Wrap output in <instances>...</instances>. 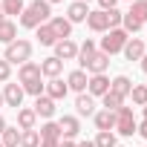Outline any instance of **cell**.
Masks as SVG:
<instances>
[{"instance_id": "1", "label": "cell", "mask_w": 147, "mask_h": 147, "mask_svg": "<svg viewBox=\"0 0 147 147\" xmlns=\"http://www.w3.org/2000/svg\"><path fill=\"white\" fill-rule=\"evenodd\" d=\"M49 18H52V6L46 0H32V3L23 6V12H20V26L23 29H38V26L49 23Z\"/></svg>"}, {"instance_id": "2", "label": "cell", "mask_w": 147, "mask_h": 147, "mask_svg": "<svg viewBox=\"0 0 147 147\" xmlns=\"http://www.w3.org/2000/svg\"><path fill=\"white\" fill-rule=\"evenodd\" d=\"M18 78H20L23 92H29V95H35V98H38V95H43V84H40V63H35V61L20 63Z\"/></svg>"}, {"instance_id": "3", "label": "cell", "mask_w": 147, "mask_h": 147, "mask_svg": "<svg viewBox=\"0 0 147 147\" xmlns=\"http://www.w3.org/2000/svg\"><path fill=\"white\" fill-rule=\"evenodd\" d=\"M29 58H32V43H29L26 38L12 40V43L6 46V52H3V61H9V63H26Z\"/></svg>"}, {"instance_id": "4", "label": "cell", "mask_w": 147, "mask_h": 147, "mask_svg": "<svg viewBox=\"0 0 147 147\" xmlns=\"http://www.w3.org/2000/svg\"><path fill=\"white\" fill-rule=\"evenodd\" d=\"M127 40H130V35H127L124 29H110V32L104 35V40H101V52H104V55H115V52L124 49Z\"/></svg>"}, {"instance_id": "5", "label": "cell", "mask_w": 147, "mask_h": 147, "mask_svg": "<svg viewBox=\"0 0 147 147\" xmlns=\"http://www.w3.org/2000/svg\"><path fill=\"white\" fill-rule=\"evenodd\" d=\"M136 127H138V124H136L133 110H130V107H118V110H115V127H113V130H118L121 136H133Z\"/></svg>"}, {"instance_id": "6", "label": "cell", "mask_w": 147, "mask_h": 147, "mask_svg": "<svg viewBox=\"0 0 147 147\" xmlns=\"http://www.w3.org/2000/svg\"><path fill=\"white\" fill-rule=\"evenodd\" d=\"M81 66H84V72H92V75H104V72H107V66H110V55H104V52L98 49V52H92V55H90Z\"/></svg>"}, {"instance_id": "7", "label": "cell", "mask_w": 147, "mask_h": 147, "mask_svg": "<svg viewBox=\"0 0 147 147\" xmlns=\"http://www.w3.org/2000/svg\"><path fill=\"white\" fill-rule=\"evenodd\" d=\"M23 87L20 84H6L3 87V104H9V107H15V110H20V104H23Z\"/></svg>"}, {"instance_id": "8", "label": "cell", "mask_w": 147, "mask_h": 147, "mask_svg": "<svg viewBox=\"0 0 147 147\" xmlns=\"http://www.w3.org/2000/svg\"><path fill=\"white\" fill-rule=\"evenodd\" d=\"M55 58L58 61H72V58H78V43L66 38V40H58L55 43Z\"/></svg>"}, {"instance_id": "9", "label": "cell", "mask_w": 147, "mask_h": 147, "mask_svg": "<svg viewBox=\"0 0 147 147\" xmlns=\"http://www.w3.org/2000/svg\"><path fill=\"white\" fill-rule=\"evenodd\" d=\"M87 26L92 29V32H110V15L107 12H90L87 15Z\"/></svg>"}, {"instance_id": "10", "label": "cell", "mask_w": 147, "mask_h": 147, "mask_svg": "<svg viewBox=\"0 0 147 147\" xmlns=\"http://www.w3.org/2000/svg\"><path fill=\"white\" fill-rule=\"evenodd\" d=\"M58 127H61V138H75V136L81 133V121H78L75 115H63V118L58 121Z\"/></svg>"}, {"instance_id": "11", "label": "cell", "mask_w": 147, "mask_h": 147, "mask_svg": "<svg viewBox=\"0 0 147 147\" xmlns=\"http://www.w3.org/2000/svg\"><path fill=\"white\" fill-rule=\"evenodd\" d=\"M87 81H90L87 72H84V69H75V72H69V75H66V90H72V92L81 95V92L87 90Z\"/></svg>"}, {"instance_id": "12", "label": "cell", "mask_w": 147, "mask_h": 147, "mask_svg": "<svg viewBox=\"0 0 147 147\" xmlns=\"http://www.w3.org/2000/svg\"><path fill=\"white\" fill-rule=\"evenodd\" d=\"M121 52H124L127 61H141V58H144V40H141V38H130Z\"/></svg>"}, {"instance_id": "13", "label": "cell", "mask_w": 147, "mask_h": 147, "mask_svg": "<svg viewBox=\"0 0 147 147\" xmlns=\"http://www.w3.org/2000/svg\"><path fill=\"white\" fill-rule=\"evenodd\" d=\"M66 84L61 81V78H49V84H43V95H49L52 101H61V98H66Z\"/></svg>"}, {"instance_id": "14", "label": "cell", "mask_w": 147, "mask_h": 147, "mask_svg": "<svg viewBox=\"0 0 147 147\" xmlns=\"http://www.w3.org/2000/svg\"><path fill=\"white\" fill-rule=\"evenodd\" d=\"M32 110H35V115H40V118H46V121H49V118L55 115V101H52L49 95H38Z\"/></svg>"}, {"instance_id": "15", "label": "cell", "mask_w": 147, "mask_h": 147, "mask_svg": "<svg viewBox=\"0 0 147 147\" xmlns=\"http://www.w3.org/2000/svg\"><path fill=\"white\" fill-rule=\"evenodd\" d=\"M61 72H63V61H58L55 55L40 61V75H46V78H61Z\"/></svg>"}, {"instance_id": "16", "label": "cell", "mask_w": 147, "mask_h": 147, "mask_svg": "<svg viewBox=\"0 0 147 147\" xmlns=\"http://www.w3.org/2000/svg\"><path fill=\"white\" fill-rule=\"evenodd\" d=\"M87 92L95 98V95H104V92H110V78L107 75H92L90 81H87Z\"/></svg>"}, {"instance_id": "17", "label": "cell", "mask_w": 147, "mask_h": 147, "mask_svg": "<svg viewBox=\"0 0 147 147\" xmlns=\"http://www.w3.org/2000/svg\"><path fill=\"white\" fill-rule=\"evenodd\" d=\"M87 15H90V9H87V3H81V0L69 3V9H66V20L69 23H84Z\"/></svg>"}, {"instance_id": "18", "label": "cell", "mask_w": 147, "mask_h": 147, "mask_svg": "<svg viewBox=\"0 0 147 147\" xmlns=\"http://www.w3.org/2000/svg\"><path fill=\"white\" fill-rule=\"evenodd\" d=\"M49 26H52V32H55L58 40H66V38L72 35V23H69L66 18H49Z\"/></svg>"}, {"instance_id": "19", "label": "cell", "mask_w": 147, "mask_h": 147, "mask_svg": "<svg viewBox=\"0 0 147 147\" xmlns=\"http://www.w3.org/2000/svg\"><path fill=\"white\" fill-rule=\"evenodd\" d=\"M130 90H133V81H130L127 75H115V78L110 81V92H115V95H121V98H127Z\"/></svg>"}, {"instance_id": "20", "label": "cell", "mask_w": 147, "mask_h": 147, "mask_svg": "<svg viewBox=\"0 0 147 147\" xmlns=\"http://www.w3.org/2000/svg\"><path fill=\"white\" fill-rule=\"evenodd\" d=\"M75 110H78V115H95V98L90 92H81L75 98Z\"/></svg>"}, {"instance_id": "21", "label": "cell", "mask_w": 147, "mask_h": 147, "mask_svg": "<svg viewBox=\"0 0 147 147\" xmlns=\"http://www.w3.org/2000/svg\"><path fill=\"white\" fill-rule=\"evenodd\" d=\"M92 121H95L98 133H107V130H113V127H115V113L101 110V113H95V115H92Z\"/></svg>"}, {"instance_id": "22", "label": "cell", "mask_w": 147, "mask_h": 147, "mask_svg": "<svg viewBox=\"0 0 147 147\" xmlns=\"http://www.w3.org/2000/svg\"><path fill=\"white\" fill-rule=\"evenodd\" d=\"M12 40H18V23L6 18V20H0V43L9 46Z\"/></svg>"}, {"instance_id": "23", "label": "cell", "mask_w": 147, "mask_h": 147, "mask_svg": "<svg viewBox=\"0 0 147 147\" xmlns=\"http://www.w3.org/2000/svg\"><path fill=\"white\" fill-rule=\"evenodd\" d=\"M38 136H40V141H61V127H58V121H46V124H40Z\"/></svg>"}, {"instance_id": "24", "label": "cell", "mask_w": 147, "mask_h": 147, "mask_svg": "<svg viewBox=\"0 0 147 147\" xmlns=\"http://www.w3.org/2000/svg\"><path fill=\"white\" fill-rule=\"evenodd\" d=\"M35 121H38L35 110H29V107H20L18 110V127L20 130H35Z\"/></svg>"}, {"instance_id": "25", "label": "cell", "mask_w": 147, "mask_h": 147, "mask_svg": "<svg viewBox=\"0 0 147 147\" xmlns=\"http://www.w3.org/2000/svg\"><path fill=\"white\" fill-rule=\"evenodd\" d=\"M0 144H3V147H20V130L6 124V130L0 133Z\"/></svg>"}, {"instance_id": "26", "label": "cell", "mask_w": 147, "mask_h": 147, "mask_svg": "<svg viewBox=\"0 0 147 147\" xmlns=\"http://www.w3.org/2000/svg\"><path fill=\"white\" fill-rule=\"evenodd\" d=\"M38 40H40L43 46H55V43H58V38H55V32H52V26H49V23L38 26Z\"/></svg>"}, {"instance_id": "27", "label": "cell", "mask_w": 147, "mask_h": 147, "mask_svg": "<svg viewBox=\"0 0 147 147\" xmlns=\"http://www.w3.org/2000/svg\"><path fill=\"white\" fill-rule=\"evenodd\" d=\"M130 18H136L138 23H147V6H144V0H136V3H130Z\"/></svg>"}, {"instance_id": "28", "label": "cell", "mask_w": 147, "mask_h": 147, "mask_svg": "<svg viewBox=\"0 0 147 147\" xmlns=\"http://www.w3.org/2000/svg\"><path fill=\"white\" fill-rule=\"evenodd\" d=\"M101 101H104V110H110V113H115L118 107H124V98H121V95H115V92H104V95H101Z\"/></svg>"}, {"instance_id": "29", "label": "cell", "mask_w": 147, "mask_h": 147, "mask_svg": "<svg viewBox=\"0 0 147 147\" xmlns=\"http://www.w3.org/2000/svg\"><path fill=\"white\" fill-rule=\"evenodd\" d=\"M130 95H133V104L136 107H147V87L144 84H133Z\"/></svg>"}, {"instance_id": "30", "label": "cell", "mask_w": 147, "mask_h": 147, "mask_svg": "<svg viewBox=\"0 0 147 147\" xmlns=\"http://www.w3.org/2000/svg\"><path fill=\"white\" fill-rule=\"evenodd\" d=\"M20 147H40L38 130H20Z\"/></svg>"}, {"instance_id": "31", "label": "cell", "mask_w": 147, "mask_h": 147, "mask_svg": "<svg viewBox=\"0 0 147 147\" xmlns=\"http://www.w3.org/2000/svg\"><path fill=\"white\" fill-rule=\"evenodd\" d=\"M92 52H98V46H95V40H90V38H87V40L78 46V63H84V61H87Z\"/></svg>"}, {"instance_id": "32", "label": "cell", "mask_w": 147, "mask_h": 147, "mask_svg": "<svg viewBox=\"0 0 147 147\" xmlns=\"http://www.w3.org/2000/svg\"><path fill=\"white\" fill-rule=\"evenodd\" d=\"M115 144H118V141H115V133H113V130L95 136V147H115Z\"/></svg>"}, {"instance_id": "33", "label": "cell", "mask_w": 147, "mask_h": 147, "mask_svg": "<svg viewBox=\"0 0 147 147\" xmlns=\"http://www.w3.org/2000/svg\"><path fill=\"white\" fill-rule=\"evenodd\" d=\"M3 15H20L23 12V0H3Z\"/></svg>"}, {"instance_id": "34", "label": "cell", "mask_w": 147, "mask_h": 147, "mask_svg": "<svg viewBox=\"0 0 147 147\" xmlns=\"http://www.w3.org/2000/svg\"><path fill=\"white\" fill-rule=\"evenodd\" d=\"M107 15H110V29H121V18H124V15H121L118 9H110Z\"/></svg>"}, {"instance_id": "35", "label": "cell", "mask_w": 147, "mask_h": 147, "mask_svg": "<svg viewBox=\"0 0 147 147\" xmlns=\"http://www.w3.org/2000/svg\"><path fill=\"white\" fill-rule=\"evenodd\" d=\"M9 75H12V63L9 61H0V84H6Z\"/></svg>"}, {"instance_id": "36", "label": "cell", "mask_w": 147, "mask_h": 147, "mask_svg": "<svg viewBox=\"0 0 147 147\" xmlns=\"http://www.w3.org/2000/svg\"><path fill=\"white\" fill-rule=\"evenodd\" d=\"M115 3H118V0H98L101 12H110V9H115Z\"/></svg>"}, {"instance_id": "37", "label": "cell", "mask_w": 147, "mask_h": 147, "mask_svg": "<svg viewBox=\"0 0 147 147\" xmlns=\"http://www.w3.org/2000/svg\"><path fill=\"white\" fill-rule=\"evenodd\" d=\"M136 133H138V136H141V138H147V121H141V124H138V127H136Z\"/></svg>"}, {"instance_id": "38", "label": "cell", "mask_w": 147, "mask_h": 147, "mask_svg": "<svg viewBox=\"0 0 147 147\" xmlns=\"http://www.w3.org/2000/svg\"><path fill=\"white\" fill-rule=\"evenodd\" d=\"M58 147H75V141H72V138H61V144Z\"/></svg>"}, {"instance_id": "39", "label": "cell", "mask_w": 147, "mask_h": 147, "mask_svg": "<svg viewBox=\"0 0 147 147\" xmlns=\"http://www.w3.org/2000/svg\"><path fill=\"white\" fill-rule=\"evenodd\" d=\"M75 147H95V141H75Z\"/></svg>"}, {"instance_id": "40", "label": "cell", "mask_w": 147, "mask_h": 147, "mask_svg": "<svg viewBox=\"0 0 147 147\" xmlns=\"http://www.w3.org/2000/svg\"><path fill=\"white\" fill-rule=\"evenodd\" d=\"M141 69H144V75H147V52H144V58H141Z\"/></svg>"}, {"instance_id": "41", "label": "cell", "mask_w": 147, "mask_h": 147, "mask_svg": "<svg viewBox=\"0 0 147 147\" xmlns=\"http://www.w3.org/2000/svg\"><path fill=\"white\" fill-rule=\"evenodd\" d=\"M3 130H6V118H3V115H0V133H3Z\"/></svg>"}, {"instance_id": "42", "label": "cell", "mask_w": 147, "mask_h": 147, "mask_svg": "<svg viewBox=\"0 0 147 147\" xmlns=\"http://www.w3.org/2000/svg\"><path fill=\"white\" fill-rule=\"evenodd\" d=\"M0 20H6V15H3V6H0Z\"/></svg>"}, {"instance_id": "43", "label": "cell", "mask_w": 147, "mask_h": 147, "mask_svg": "<svg viewBox=\"0 0 147 147\" xmlns=\"http://www.w3.org/2000/svg\"><path fill=\"white\" fill-rule=\"evenodd\" d=\"M46 3H49V6H52V3H61V0H46Z\"/></svg>"}, {"instance_id": "44", "label": "cell", "mask_w": 147, "mask_h": 147, "mask_svg": "<svg viewBox=\"0 0 147 147\" xmlns=\"http://www.w3.org/2000/svg\"><path fill=\"white\" fill-rule=\"evenodd\" d=\"M141 110H144V121H147V107H141Z\"/></svg>"}, {"instance_id": "45", "label": "cell", "mask_w": 147, "mask_h": 147, "mask_svg": "<svg viewBox=\"0 0 147 147\" xmlns=\"http://www.w3.org/2000/svg\"><path fill=\"white\" fill-rule=\"evenodd\" d=\"M0 107H3V92H0Z\"/></svg>"}, {"instance_id": "46", "label": "cell", "mask_w": 147, "mask_h": 147, "mask_svg": "<svg viewBox=\"0 0 147 147\" xmlns=\"http://www.w3.org/2000/svg\"><path fill=\"white\" fill-rule=\"evenodd\" d=\"M127 3H136V0H127Z\"/></svg>"}, {"instance_id": "47", "label": "cell", "mask_w": 147, "mask_h": 147, "mask_svg": "<svg viewBox=\"0 0 147 147\" xmlns=\"http://www.w3.org/2000/svg\"><path fill=\"white\" fill-rule=\"evenodd\" d=\"M81 3H90V0H81Z\"/></svg>"}, {"instance_id": "48", "label": "cell", "mask_w": 147, "mask_h": 147, "mask_svg": "<svg viewBox=\"0 0 147 147\" xmlns=\"http://www.w3.org/2000/svg\"><path fill=\"white\" fill-rule=\"evenodd\" d=\"M144 6H147V0H144Z\"/></svg>"}, {"instance_id": "49", "label": "cell", "mask_w": 147, "mask_h": 147, "mask_svg": "<svg viewBox=\"0 0 147 147\" xmlns=\"http://www.w3.org/2000/svg\"><path fill=\"white\" fill-rule=\"evenodd\" d=\"M115 147H121V144H115Z\"/></svg>"}, {"instance_id": "50", "label": "cell", "mask_w": 147, "mask_h": 147, "mask_svg": "<svg viewBox=\"0 0 147 147\" xmlns=\"http://www.w3.org/2000/svg\"><path fill=\"white\" fill-rule=\"evenodd\" d=\"M0 147H3V144H0Z\"/></svg>"}]
</instances>
